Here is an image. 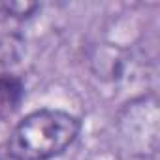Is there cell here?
I'll use <instances>...</instances> for the list:
<instances>
[{
  "label": "cell",
  "mask_w": 160,
  "mask_h": 160,
  "mask_svg": "<svg viewBox=\"0 0 160 160\" xmlns=\"http://www.w3.org/2000/svg\"><path fill=\"white\" fill-rule=\"evenodd\" d=\"M81 130L73 115L60 109H40L27 115L8 139L13 160H47L66 151Z\"/></svg>",
  "instance_id": "obj_1"
},
{
  "label": "cell",
  "mask_w": 160,
  "mask_h": 160,
  "mask_svg": "<svg viewBox=\"0 0 160 160\" xmlns=\"http://www.w3.org/2000/svg\"><path fill=\"white\" fill-rule=\"evenodd\" d=\"M158 102L152 96L130 102L119 115L124 143L139 154H152L158 145Z\"/></svg>",
  "instance_id": "obj_2"
},
{
  "label": "cell",
  "mask_w": 160,
  "mask_h": 160,
  "mask_svg": "<svg viewBox=\"0 0 160 160\" xmlns=\"http://www.w3.org/2000/svg\"><path fill=\"white\" fill-rule=\"evenodd\" d=\"M23 98V83L12 73L0 75V104L4 108H15Z\"/></svg>",
  "instance_id": "obj_3"
},
{
  "label": "cell",
  "mask_w": 160,
  "mask_h": 160,
  "mask_svg": "<svg viewBox=\"0 0 160 160\" xmlns=\"http://www.w3.org/2000/svg\"><path fill=\"white\" fill-rule=\"evenodd\" d=\"M36 8H38L36 2H8L6 4L8 13H12L13 17H28Z\"/></svg>",
  "instance_id": "obj_4"
}]
</instances>
